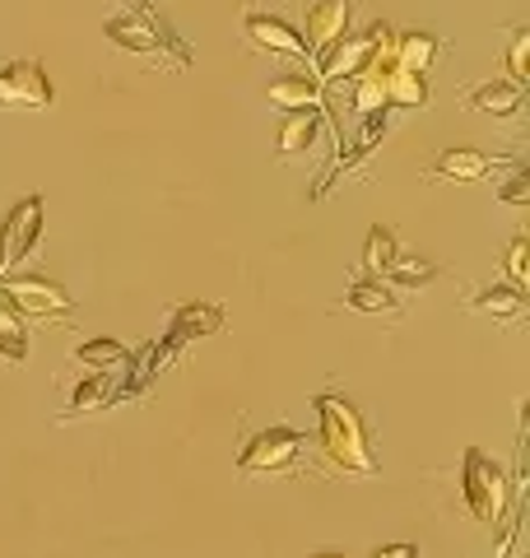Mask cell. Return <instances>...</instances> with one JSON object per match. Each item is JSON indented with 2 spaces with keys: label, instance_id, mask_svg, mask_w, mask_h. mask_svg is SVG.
Wrapping results in <instances>:
<instances>
[{
  "label": "cell",
  "instance_id": "obj_1",
  "mask_svg": "<svg viewBox=\"0 0 530 558\" xmlns=\"http://www.w3.org/2000/svg\"><path fill=\"white\" fill-rule=\"evenodd\" d=\"M316 438L335 470L345 475H377V457L368 447L363 414L353 410V400L345 396H316Z\"/></svg>",
  "mask_w": 530,
  "mask_h": 558
},
{
  "label": "cell",
  "instance_id": "obj_5",
  "mask_svg": "<svg viewBox=\"0 0 530 558\" xmlns=\"http://www.w3.org/2000/svg\"><path fill=\"white\" fill-rule=\"evenodd\" d=\"M386 38H392V24H373L368 33H359V38H349L345 33L330 51H322V75H312V80L322 84V89H335V84H345V80L353 84L368 70V61L377 57V47Z\"/></svg>",
  "mask_w": 530,
  "mask_h": 558
},
{
  "label": "cell",
  "instance_id": "obj_17",
  "mask_svg": "<svg viewBox=\"0 0 530 558\" xmlns=\"http://www.w3.org/2000/svg\"><path fill=\"white\" fill-rule=\"evenodd\" d=\"M521 94L517 84H507V80H493V84H480V89H470V112H484V117H511V112H521Z\"/></svg>",
  "mask_w": 530,
  "mask_h": 558
},
{
  "label": "cell",
  "instance_id": "obj_8",
  "mask_svg": "<svg viewBox=\"0 0 530 558\" xmlns=\"http://www.w3.org/2000/svg\"><path fill=\"white\" fill-rule=\"evenodd\" d=\"M51 98H57V89H51L47 70L38 61H10V65H0V102H5V108L43 112V108H51Z\"/></svg>",
  "mask_w": 530,
  "mask_h": 558
},
{
  "label": "cell",
  "instance_id": "obj_10",
  "mask_svg": "<svg viewBox=\"0 0 530 558\" xmlns=\"http://www.w3.org/2000/svg\"><path fill=\"white\" fill-rule=\"evenodd\" d=\"M349 14H353V0H316V5L308 10V51L312 57H322V51H330L335 43L349 33Z\"/></svg>",
  "mask_w": 530,
  "mask_h": 558
},
{
  "label": "cell",
  "instance_id": "obj_9",
  "mask_svg": "<svg viewBox=\"0 0 530 558\" xmlns=\"http://www.w3.org/2000/svg\"><path fill=\"white\" fill-rule=\"evenodd\" d=\"M242 33H246V43H252V51H265V57H293V61H308L312 57L308 43L298 38V33L285 20H275V14L246 10Z\"/></svg>",
  "mask_w": 530,
  "mask_h": 558
},
{
  "label": "cell",
  "instance_id": "obj_3",
  "mask_svg": "<svg viewBox=\"0 0 530 558\" xmlns=\"http://www.w3.org/2000/svg\"><path fill=\"white\" fill-rule=\"evenodd\" d=\"M103 33H108V43L117 51H140V57H158V61H164V51H172L177 65L191 61V51L182 47V38H172V28L158 24L149 10H140V14H112V20L103 24Z\"/></svg>",
  "mask_w": 530,
  "mask_h": 558
},
{
  "label": "cell",
  "instance_id": "obj_12",
  "mask_svg": "<svg viewBox=\"0 0 530 558\" xmlns=\"http://www.w3.org/2000/svg\"><path fill=\"white\" fill-rule=\"evenodd\" d=\"M270 102L279 112H326V94L312 75H279L270 80Z\"/></svg>",
  "mask_w": 530,
  "mask_h": 558
},
{
  "label": "cell",
  "instance_id": "obj_16",
  "mask_svg": "<svg viewBox=\"0 0 530 558\" xmlns=\"http://www.w3.org/2000/svg\"><path fill=\"white\" fill-rule=\"evenodd\" d=\"M322 135V112H289L285 126H279V159H298L308 154Z\"/></svg>",
  "mask_w": 530,
  "mask_h": 558
},
{
  "label": "cell",
  "instance_id": "obj_28",
  "mask_svg": "<svg viewBox=\"0 0 530 558\" xmlns=\"http://www.w3.org/2000/svg\"><path fill=\"white\" fill-rule=\"evenodd\" d=\"M498 201H503V205H530V168L511 172V178L498 186Z\"/></svg>",
  "mask_w": 530,
  "mask_h": 558
},
{
  "label": "cell",
  "instance_id": "obj_14",
  "mask_svg": "<svg viewBox=\"0 0 530 558\" xmlns=\"http://www.w3.org/2000/svg\"><path fill=\"white\" fill-rule=\"evenodd\" d=\"M392 51H396V65L400 70H414V75H429L433 61L442 57V38L437 33H396L392 38Z\"/></svg>",
  "mask_w": 530,
  "mask_h": 558
},
{
  "label": "cell",
  "instance_id": "obj_21",
  "mask_svg": "<svg viewBox=\"0 0 530 558\" xmlns=\"http://www.w3.org/2000/svg\"><path fill=\"white\" fill-rule=\"evenodd\" d=\"M400 260V247H396V233L392 229H377L368 233V242H363V270L373 275V279H386V270H392Z\"/></svg>",
  "mask_w": 530,
  "mask_h": 558
},
{
  "label": "cell",
  "instance_id": "obj_6",
  "mask_svg": "<svg viewBox=\"0 0 530 558\" xmlns=\"http://www.w3.org/2000/svg\"><path fill=\"white\" fill-rule=\"evenodd\" d=\"M298 451H303V433L275 424V428L256 433V438L242 447L238 470L242 475H285V470L298 461Z\"/></svg>",
  "mask_w": 530,
  "mask_h": 558
},
{
  "label": "cell",
  "instance_id": "obj_11",
  "mask_svg": "<svg viewBox=\"0 0 530 558\" xmlns=\"http://www.w3.org/2000/svg\"><path fill=\"white\" fill-rule=\"evenodd\" d=\"M224 326V312L219 307H209V303H182L172 312V326H168V349H182L191 340H205V336H215V330Z\"/></svg>",
  "mask_w": 530,
  "mask_h": 558
},
{
  "label": "cell",
  "instance_id": "obj_24",
  "mask_svg": "<svg viewBox=\"0 0 530 558\" xmlns=\"http://www.w3.org/2000/svg\"><path fill=\"white\" fill-rule=\"evenodd\" d=\"M349 108L359 117H377L386 108V80L382 75H359L349 89Z\"/></svg>",
  "mask_w": 530,
  "mask_h": 558
},
{
  "label": "cell",
  "instance_id": "obj_2",
  "mask_svg": "<svg viewBox=\"0 0 530 558\" xmlns=\"http://www.w3.org/2000/svg\"><path fill=\"white\" fill-rule=\"evenodd\" d=\"M461 494H466V508L474 521L498 526L503 512H507V494H511L507 470L498 461H489L480 447H470L466 461H461Z\"/></svg>",
  "mask_w": 530,
  "mask_h": 558
},
{
  "label": "cell",
  "instance_id": "obj_30",
  "mask_svg": "<svg viewBox=\"0 0 530 558\" xmlns=\"http://www.w3.org/2000/svg\"><path fill=\"white\" fill-rule=\"evenodd\" d=\"M316 558H345V554H316Z\"/></svg>",
  "mask_w": 530,
  "mask_h": 558
},
{
  "label": "cell",
  "instance_id": "obj_15",
  "mask_svg": "<svg viewBox=\"0 0 530 558\" xmlns=\"http://www.w3.org/2000/svg\"><path fill=\"white\" fill-rule=\"evenodd\" d=\"M345 307L373 312V317H400V299H396V289L386 284V279H359V284H349Z\"/></svg>",
  "mask_w": 530,
  "mask_h": 558
},
{
  "label": "cell",
  "instance_id": "obj_19",
  "mask_svg": "<svg viewBox=\"0 0 530 558\" xmlns=\"http://www.w3.org/2000/svg\"><path fill=\"white\" fill-rule=\"evenodd\" d=\"M386 108H405V112H419L429 108V75H414V70H392L386 80Z\"/></svg>",
  "mask_w": 530,
  "mask_h": 558
},
{
  "label": "cell",
  "instance_id": "obj_7",
  "mask_svg": "<svg viewBox=\"0 0 530 558\" xmlns=\"http://www.w3.org/2000/svg\"><path fill=\"white\" fill-rule=\"evenodd\" d=\"M38 238H43V201L28 196L10 209L5 223H0V279H5L14 266H24L33 256V247H38Z\"/></svg>",
  "mask_w": 530,
  "mask_h": 558
},
{
  "label": "cell",
  "instance_id": "obj_13",
  "mask_svg": "<svg viewBox=\"0 0 530 558\" xmlns=\"http://www.w3.org/2000/svg\"><path fill=\"white\" fill-rule=\"evenodd\" d=\"M493 163L498 159H489V154L461 145V149H442L437 163L429 168V178H437V182H484L493 172Z\"/></svg>",
  "mask_w": 530,
  "mask_h": 558
},
{
  "label": "cell",
  "instance_id": "obj_18",
  "mask_svg": "<svg viewBox=\"0 0 530 558\" xmlns=\"http://www.w3.org/2000/svg\"><path fill=\"white\" fill-rule=\"evenodd\" d=\"M470 312H480V317H498V322H511L526 312V293L511 289V284H493V289H480L474 299H466Z\"/></svg>",
  "mask_w": 530,
  "mask_h": 558
},
{
  "label": "cell",
  "instance_id": "obj_27",
  "mask_svg": "<svg viewBox=\"0 0 530 558\" xmlns=\"http://www.w3.org/2000/svg\"><path fill=\"white\" fill-rule=\"evenodd\" d=\"M503 266H507L511 289H526V284H530V242H526V238H511Z\"/></svg>",
  "mask_w": 530,
  "mask_h": 558
},
{
  "label": "cell",
  "instance_id": "obj_25",
  "mask_svg": "<svg viewBox=\"0 0 530 558\" xmlns=\"http://www.w3.org/2000/svg\"><path fill=\"white\" fill-rule=\"evenodd\" d=\"M530 80V28H511V43H507V84H517V89H526Z\"/></svg>",
  "mask_w": 530,
  "mask_h": 558
},
{
  "label": "cell",
  "instance_id": "obj_20",
  "mask_svg": "<svg viewBox=\"0 0 530 558\" xmlns=\"http://www.w3.org/2000/svg\"><path fill=\"white\" fill-rule=\"evenodd\" d=\"M75 363H84L88 373H112V368H127L131 363V354L121 349V340H84V344H75V354H70Z\"/></svg>",
  "mask_w": 530,
  "mask_h": 558
},
{
  "label": "cell",
  "instance_id": "obj_29",
  "mask_svg": "<svg viewBox=\"0 0 530 558\" xmlns=\"http://www.w3.org/2000/svg\"><path fill=\"white\" fill-rule=\"evenodd\" d=\"M373 558H419V549H414V545H386V549H377Z\"/></svg>",
  "mask_w": 530,
  "mask_h": 558
},
{
  "label": "cell",
  "instance_id": "obj_26",
  "mask_svg": "<svg viewBox=\"0 0 530 558\" xmlns=\"http://www.w3.org/2000/svg\"><path fill=\"white\" fill-rule=\"evenodd\" d=\"M386 275H392L400 289H419V284H433L437 266H433V260H419V256H414V260H396V266L386 270Z\"/></svg>",
  "mask_w": 530,
  "mask_h": 558
},
{
  "label": "cell",
  "instance_id": "obj_23",
  "mask_svg": "<svg viewBox=\"0 0 530 558\" xmlns=\"http://www.w3.org/2000/svg\"><path fill=\"white\" fill-rule=\"evenodd\" d=\"M112 396H117L112 373H88L75 387V396H70V410H75V414H94L103 405H112Z\"/></svg>",
  "mask_w": 530,
  "mask_h": 558
},
{
  "label": "cell",
  "instance_id": "obj_4",
  "mask_svg": "<svg viewBox=\"0 0 530 558\" xmlns=\"http://www.w3.org/2000/svg\"><path fill=\"white\" fill-rule=\"evenodd\" d=\"M0 299L20 312V317H33V322H65L70 312H75V299L43 275H5L0 279Z\"/></svg>",
  "mask_w": 530,
  "mask_h": 558
},
{
  "label": "cell",
  "instance_id": "obj_22",
  "mask_svg": "<svg viewBox=\"0 0 530 558\" xmlns=\"http://www.w3.org/2000/svg\"><path fill=\"white\" fill-rule=\"evenodd\" d=\"M0 359H10V363L28 359V326L5 299H0Z\"/></svg>",
  "mask_w": 530,
  "mask_h": 558
}]
</instances>
